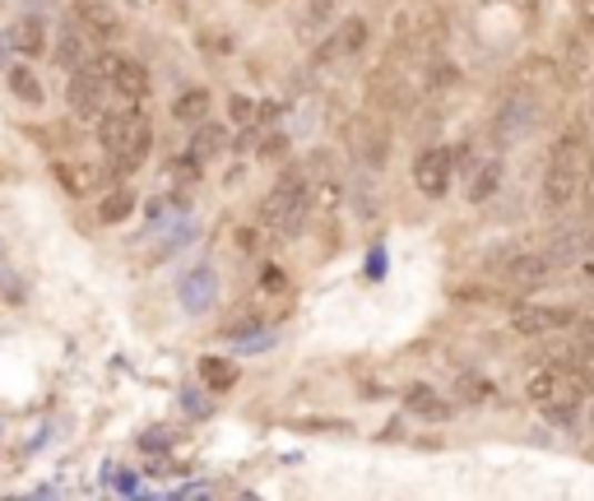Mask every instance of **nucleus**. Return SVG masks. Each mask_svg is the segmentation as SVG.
<instances>
[{
  "instance_id": "f257e3e1",
  "label": "nucleus",
  "mask_w": 594,
  "mask_h": 501,
  "mask_svg": "<svg viewBox=\"0 0 594 501\" xmlns=\"http://www.w3.org/2000/svg\"><path fill=\"white\" fill-rule=\"evenodd\" d=\"M594 163L590 153V140L581 130H566L557 136L553 153H548V168H544V181H538V204H544V214H566L576 200H581V181Z\"/></svg>"
},
{
  "instance_id": "f03ea898",
  "label": "nucleus",
  "mask_w": 594,
  "mask_h": 501,
  "mask_svg": "<svg viewBox=\"0 0 594 501\" xmlns=\"http://www.w3.org/2000/svg\"><path fill=\"white\" fill-rule=\"evenodd\" d=\"M98 144L112 158L117 172H135L149 149H153V126L140 112V102H125V108H108L98 117Z\"/></svg>"
},
{
  "instance_id": "7ed1b4c3",
  "label": "nucleus",
  "mask_w": 594,
  "mask_h": 501,
  "mask_svg": "<svg viewBox=\"0 0 594 501\" xmlns=\"http://www.w3.org/2000/svg\"><path fill=\"white\" fill-rule=\"evenodd\" d=\"M306 214H312V177L306 168H283L261 204V223L279 237H298L306 228Z\"/></svg>"
},
{
  "instance_id": "20e7f679",
  "label": "nucleus",
  "mask_w": 594,
  "mask_h": 501,
  "mask_svg": "<svg viewBox=\"0 0 594 501\" xmlns=\"http://www.w3.org/2000/svg\"><path fill=\"white\" fill-rule=\"evenodd\" d=\"M93 66L108 79V89L121 98V102H144L153 93V79H149V66L135 61V57H121V51H102L93 57Z\"/></svg>"
},
{
  "instance_id": "39448f33",
  "label": "nucleus",
  "mask_w": 594,
  "mask_h": 501,
  "mask_svg": "<svg viewBox=\"0 0 594 501\" xmlns=\"http://www.w3.org/2000/svg\"><path fill=\"white\" fill-rule=\"evenodd\" d=\"M344 136H349V149H353V158H358L363 168L381 172L385 163H391V126H385L376 112L353 117V121L344 126Z\"/></svg>"
},
{
  "instance_id": "423d86ee",
  "label": "nucleus",
  "mask_w": 594,
  "mask_h": 501,
  "mask_svg": "<svg viewBox=\"0 0 594 501\" xmlns=\"http://www.w3.org/2000/svg\"><path fill=\"white\" fill-rule=\"evenodd\" d=\"M372 42V23L363 14H349L340 29H334L316 51H312V66L316 70H330V66H340V61H353V57H363Z\"/></svg>"
},
{
  "instance_id": "0eeeda50",
  "label": "nucleus",
  "mask_w": 594,
  "mask_h": 501,
  "mask_svg": "<svg viewBox=\"0 0 594 501\" xmlns=\"http://www.w3.org/2000/svg\"><path fill=\"white\" fill-rule=\"evenodd\" d=\"M108 79H102V70L89 61L80 70H70V84H66V102H70V117L74 121H98L102 112H108Z\"/></svg>"
},
{
  "instance_id": "6e6552de",
  "label": "nucleus",
  "mask_w": 594,
  "mask_h": 501,
  "mask_svg": "<svg viewBox=\"0 0 594 501\" xmlns=\"http://www.w3.org/2000/svg\"><path fill=\"white\" fill-rule=\"evenodd\" d=\"M368 98L376 102V108H385V112H413L419 108V98H423V89L409 79V70L404 66H381L372 79H368Z\"/></svg>"
},
{
  "instance_id": "1a4fd4ad",
  "label": "nucleus",
  "mask_w": 594,
  "mask_h": 501,
  "mask_svg": "<svg viewBox=\"0 0 594 501\" xmlns=\"http://www.w3.org/2000/svg\"><path fill=\"white\" fill-rule=\"evenodd\" d=\"M534 121H538V108H534V98L530 93H506L502 102H497V112H493V144L497 149H506V144H515V140H525L530 130H534Z\"/></svg>"
},
{
  "instance_id": "9d476101",
  "label": "nucleus",
  "mask_w": 594,
  "mask_h": 501,
  "mask_svg": "<svg viewBox=\"0 0 594 501\" xmlns=\"http://www.w3.org/2000/svg\"><path fill=\"white\" fill-rule=\"evenodd\" d=\"M497 274H502V283L506 288H515V293H534V288H544V283H553V274H557V265L544 255V251H511L502 265H497Z\"/></svg>"
},
{
  "instance_id": "9b49d317",
  "label": "nucleus",
  "mask_w": 594,
  "mask_h": 501,
  "mask_svg": "<svg viewBox=\"0 0 594 501\" xmlns=\"http://www.w3.org/2000/svg\"><path fill=\"white\" fill-rule=\"evenodd\" d=\"M451 172H455V153L446 144H427L419 158H413V187H419L427 200H442L451 191Z\"/></svg>"
},
{
  "instance_id": "f8f14e48",
  "label": "nucleus",
  "mask_w": 594,
  "mask_h": 501,
  "mask_svg": "<svg viewBox=\"0 0 594 501\" xmlns=\"http://www.w3.org/2000/svg\"><path fill=\"white\" fill-rule=\"evenodd\" d=\"M576 321V311L572 307H538V302H515L511 307V330L515 334H557V330H572Z\"/></svg>"
},
{
  "instance_id": "ddd939ff",
  "label": "nucleus",
  "mask_w": 594,
  "mask_h": 501,
  "mask_svg": "<svg viewBox=\"0 0 594 501\" xmlns=\"http://www.w3.org/2000/svg\"><path fill=\"white\" fill-rule=\"evenodd\" d=\"M51 57H57V66L70 74L93 61V42H89V29L84 23H66V29H57V47H51Z\"/></svg>"
},
{
  "instance_id": "4468645a",
  "label": "nucleus",
  "mask_w": 594,
  "mask_h": 501,
  "mask_svg": "<svg viewBox=\"0 0 594 501\" xmlns=\"http://www.w3.org/2000/svg\"><path fill=\"white\" fill-rule=\"evenodd\" d=\"M497 187H502V158L487 153L483 163L470 168V187H464V200H470V204H487V200L497 196Z\"/></svg>"
},
{
  "instance_id": "2eb2a0df",
  "label": "nucleus",
  "mask_w": 594,
  "mask_h": 501,
  "mask_svg": "<svg viewBox=\"0 0 594 501\" xmlns=\"http://www.w3.org/2000/svg\"><path fill=\"white\" fill-rule=\"evenodd\" d=\"M10 47L19 51L23 61H33V57H42L47 51V23L38 19V14H23L14 29H10Z\"/></svg>"
},
{
  "instance_id": "dca6fc26",
  "label": "nucleus",
  "mask_w": 594,
  "mask_h": 501,
  "mask_svg": "<svg viewBox=\"0 0 594 501\" xmlns=\"http://www.w3.org/2000/svg\"><path fill=\"white\" fill-rule=\"evenodd\" d=\"M6 84H10V93H14L19 102H29V108H42V102H47V89H42V79L33 74L29 61H14V66L6 70Z\"/></svg>"
},
{
  "instance_id": "f3484780",
  "label": "nucleus",
  "mask_w": 594,
  "mask_h": 501,
  "mask_svg": "<svg viewBox=\"0 0 594 501\" xmlns=\"http://www.w3.org/2000/svg\"><path fill=\"white\" fill-rule=\"evenodd\" d=\"M404 409L419 413V418H427V423H442V418L451 413V400H442V394L427 390V385H413V390L404 394Z\"/></svg>"
},
{
  "instance_id": "a211bd4d",
  "label": "nucleus",
  "mask_w": 594,
  "mask_h": 501,
  "mask_svg": "<svg viewBox=\"0 0 594 501\" xmlns=\"http://www.w3.org/2000/svg\"><path fill=\"white\" fill-rule=\"evenodd\" d=\"M210 89H182L177 93V102H172V117L182 121V126H200L204 117H210Z\"/></svg>"
},
{
  "instance_id": "6ab92c4d",
  "label": "nucleus",
  "mask_w": 594,
  "mask_h": 501,
  "mask_svg": "<svg viewBox=\"0 0 594 501\" xmlns=\"http://www.w3.org/2000/svg\"><path fill=\"white\" fill-rule=\"evenodd\" d=\"M223 149H228V130H223V126H210V121H200V126H195V140H191V158L210 163V158H219Z\"/></svg>"
},
{
  "instance_id": "aec40b11",
  "label": "nucleus",
  "mask_w": 594,
  "mask_h": 501,
  "mask_svg": "<svg viewBox=\"0 0 594 501\" xmlns=\"http://www.w3.org/2000/svg\"><path fill=\"white\" fill-rule=\"evenodd\" d=\"M131 214H135V191H125V187H117L112 196L98 200V219L102 223H125Z\"/></svg>"
},
{
  "instance_id": "412c9836",
  "label": "nucleus",
  "mask_w": 594,
  "mask_h": 501,
  "mask_svg": "<svg viewBox=\"0 0 594 501\" xmlns=\"http://www.w3.org/2000/svg\"><path fill=\"white\" fill-rule=\"evenodd\" d=\"M200 381L210 385V390L238 385V362H228V358H200Z\"/></svg>"
},
{
  "instance_id": "4be33fe9",
  "label": "nucleus",
  "mask_w": 594,
  "mask_h": 501,
  "mask_svg": "<svg viewBox=\"0 0 594 501\" xmlns=\"http://www.w3.org/2000/svg\"><path fill=\"white\" fill-rule=\"evenodd\" d=\"M455 394H460L464 404H483L487 394H493V385H487L483 377H474V372H464V377H460V385H455Z\"/></svg>"
},
{
  "instance_id": "5701e85b",
  "label": "nucleus",
  "mask_w": 594,
  "mask_h": 501,
  "mask_svg": "<svg viewBox=\"0 0 594 501\" xmlns=\"http://www.w3.org/2000/svg\"><path fill=\"white\" fill-rule=\"evenodd\" d=\"M228 117H232V121H238V126H255V121H261V108H255V102H251V98H242V93H232V98H228Z\"/></svg>"
},
{
  "instance_id": "b1692460",
  "label": "nucleus",
  "mask_w": 594,
  "mask_h": 501,
  "mask_svg": "<svg viewBox=\"0 0 594 501\" xmlns=\"http://www.w3.org/2000/svg\"><path fill=\"white\" fill-rule=\"evenodd\" d=\"M298 432H349L344 418H298Z\"/></svg>"
},
{
  "instance_id": "393cba45",
  "label": "nucleus",
  "mask_w": 594,
  "mask_h": 501,
  "mask_svg": "<svg viewBox=\"0 0 594 501\" xmlns=\"http://www.w3.org/2000/svg\"><path fill=\"white\" fill-rule=\"evenodd\" d=\"M572 334H576V344L585 349V358L594 362V315H576V321H572Z\"/></svg>"
},
{
  "instance_id": "a878e982",
  "label": "nucleus",
  "mask_w": 594,
  "mask_h": 501,
  "mask_svg": "<svg viewBox=\"0 0 594 501\" xmlns=\"http://www.w3.org/2000/svg\"><path fill=\"white\" fill-rule=\"evenodd\" d=\"M283 153H289V140L283 136H270V144L261 149V158H283Z\"/></svg>"
},
{
  "instance_id": "bb28decb",
  "label": "nucleus",
  "mask_w": 594,
  "mask_h": 501,
  "mask_svg": "<svg viewBox=\"0 0 594 501\" xmlns=\"http://www.w3.org/2000/svg\"><path fill=\"white\" fill-rule=\"evenodd\" d=\"M590 400H594V394H590ZM590 432H594V404H590Z\"/></svg>"
}]
</instances>
